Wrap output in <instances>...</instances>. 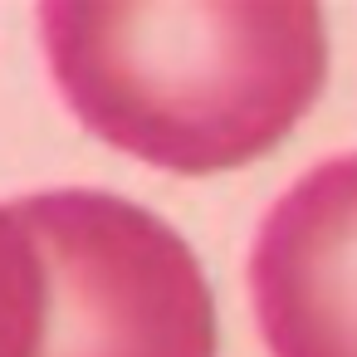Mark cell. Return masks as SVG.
Here are the masks:
<instances>
[{"label":"cell","instance_id":"6da1fadb","mask_svg":"<svg viewBox=\"0 0 357 357\" xmlns=\"http://www.w3.org/2000/svg\"><path fill=\"white\" fill-rule=\"evenodd\" d=\"M35 25L69 113L176 176L264 157L328 79L313 0H45Z\"/></svg>","mask_w":357,"mask_h":357},{"label":"cell","instance_id":"7a4b0ae2","mask_svg":"<svg viewBox=\"0 0 357 357\" xmlns=\"http://www.w3.org/2000/svg\"><path fill=\"white\" fill-rule=\"evenodd\" d=\"M45 264L35 357H215V294L186 245L147 206L59 186L15 196Z\"/></svg>","mask_w":357,"mask_h":357},{"label":"cell","instance_id":"3957f363","mask_svg":"<svg viewBox=\"0 0 357 357\" xmlns=\"http://www.w3.org/2000/svg\"><path fill=\"white\" fill-rule=\"evenodd\" d=\"M250 298L269 357H357V152L308 167L264 211Z\"/></svg>","mask_w":357,"mask_h":357},{"label":"cell","instance_id":"277c9868","mask_svg":"<svg viewBox=\"0 0 357 357\" xmlns=\"http://www.w3.org/2000/svg\"><path fill=\"white\" fill-rule=\"evenodd\" d=\"M45 323V264L15 201L0 206V357H35Z\"/></svg>","mask_w":357,"mask_h":357}]
</instances>
